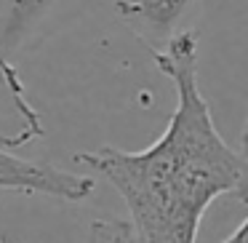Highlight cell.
<instances>
[{
    "instance_id": "cell-7",
    "label": "cell",
    "mask_w": 248,
    "mask_h": 243,
    "mask_svg": "<svg viewBox=\"0 0 248 243\" xmlns=\"http://www.w3.org/2000/svg\"><path fill=\"white\" fill-rule=\"evenodd\" d=\"M0 243H6V241H3V238H0Z\"/></svg>"
},
{
    "instance_id": "cell-2",
    "label": "cell",
    "mask_w": 248,
    "mask_h": 243,
    "mask_svg": "<svg viewBox=\"0 0 248 243\" xmlns=\"http://www.w3.org/2000/svg\"><path fill=\"white\" fill-rule=\"evenodd\" d=\"M56 0H0V147L14 150L43 136L40 113L30 104L14 56L35 38Z\"/></svg>"
},
{
    "instance_id": "cell-3",
    "label": "cell",
    "mask_w": 248,
    "mask_h": 243,
    "mask_svg": "<svg viewBox=\"0 0 248 243\" xmlns=\"http://www.w3.org/2000/svg\"><path fill=\"white\" fill-rule=\"evenodd\" d=\"M93 187H96L93 179L86 174H70L46 163H35L0 147V190L78 203V200L91 198Z\"/></svg>"
},
{
    "instance_id": "cell-5",
    "label": "cell",
    "mask_w": 248,
    "mask_h": 243,
    "mask_svg": "<svg viewBox=\"0 0 248 243\" xmlns=\"http://www.w3.org/2000/svg\"><path fill=\"white\" fill-rule=\"evenodd\" d=\"M86 243H139L136 232L128 219H118V216H96L88 225V241Z\"/></svg>"
},
{
    "instance_id": "cell-4",
    "label": "cell",
    "mask_w": 248,
    "mask_h": 243,
    "mask_svg": "<svg viewBox=\"0 0 248 243\" xmlns=\"http://www.w3.org/2000/svg\"><path fill=\"white\" fill-rule=\"evenodd\" d=\"M189 3L192 0H115V14L147 49L157 51L179 32Z\"/></svg>"
},
{
    "instance_id": "cell-1",
    "label": "cell",
    "mask_w": 248,
    "mask_h": 243,
    "mask_svg": "<svg viewBox=\"0 0 248 243\" xmlns=\"http://www.w3.org/2000/svg\"><path fill=\"white\" fill-rule=\"evenodd\" d=\"M150 54L176 88L166 131L139 152L99 147L78 152L75 161L120 193L139 243H195L200 219L219 195H246V155L214 126L198 83L195 30H179Z\"/></svg>"
},
{
    "instance_id": "cell-6",
    "label": "cell",
    "mask_w": 248,
    "mask_h": 243,
    "mask_svg": "<svg viewBox=\"0 0 248 243\" xmlns=\"http://www.w3.org/2000/svg\"><path fill=\"white\" fill-rule=\"evenodd\" d=\"M221 243H248V219H240L232 235H227Z\"/></svg>"
}]
</instances>
